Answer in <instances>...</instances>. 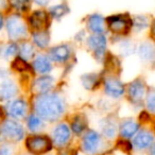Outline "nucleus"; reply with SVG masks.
<instances>
[{
  "label": "nucleus",
  "instance_id": "28",
  "mask_svg": "<svg viewBox=\"0 0 155 155\" xmlns=\"http://www.w3.org/2000/svg\"><path fill=\"white\" fill-rule=\"evenodd\" d=\"M10 3L17 13H26L31 7V0H10Z\"/></svg>",
  "mask_w": 155,
  "mask_h": 155
},
{
  "label": "nucleus",
  "instance_id": "13",
  "mask_svg": "<svg viewBox=\"0 0 155 155\" xmlns=\"http://www.w3.org/2000/svg\"><path fill=\"white\" fill-rule=\"evenodd\" d=\"M54 78L50 75H41L32 83V93L35 96L44 95L50 91L54 85Z\"/></svg>",
  "mask_w": 155,
  "mask_h": 155
},
{
  "label": "nucleus",
  "instance_id": "29",
  "mask_svg": "<svg viewBox=\"0 0 155 155\" xmlns=\"http://www.w3.org/2000/svg\"><path fill=\"white\" fill-rule=\"evenodd\" d=\"M18 53V46L16 45L15 43H10L8 45H5V47L1 49L0 51V54L3 58L5 60H9L11 58H14L16 56Z\"/></svg>",
  "mask_w": 155,
  "mask_h": 155
},
{
  "label": "nucleus",
  "instance_id": "36",
  "mask_svg": "<svg viewBox=\"0 0 155 155\" xmlns=\"http://www.w3.org/2000/svg\"><path fill=\"white\" fill-rule=\"evenodd\" d=\"M33 3H35V5H39V7H45V5H47L48 3H49L50 0H31Z\"/></svg>",
  "mask_w": 155,
  "mask_h": 155
},
{
  "label": "nucleus",
  "instance_id": "34",
  "mask_svg": "<svg viewBox=\"0 0 155 155\" xmlns=\"http://www.w3.org/2000/svg\"><path fill=\"white\" fill-rule=\"evenodd\" d=\"M58 155H77V152L75 150L73 149H70V148H61L60 150L58 151Z\"/></svg>",
  "mask_w": 155,
  "mask_h": 155
},
{
  "label": "nucleus",
  "instance_id": "4",
  "mask_svg": "<svg viewBox=\"0 0 155 155\" xmlns=\"http://www.w3.org/2000/svg\"><path fill=\"white\" fill-rule=\"evenodd\" d=\"M26 147L33 155H41L50 152L52 140L46 135H32L26 139Z\"/></svg>",
  "mask_w": 155,
  "mask_h": 155
},
{
  "label": "nucleus",
  "instance_id": "15",
  "mask_svg": "<svg viewBox=\"0 0 155 155\" xmlns=\"http://www.w3.org/2000/svg\"><path fill=\"white\" fill-rule=\"evenodd\" d=\"M32 68L36 73L46 75L52 70L51 60L49 58V56L45 55V54H38L33 58Z\"/></svg>",
  "mask_w": 155,
  "mask_h": 155
},
{
  "label": "nucleus",
  "instance_id": "24",
  "mask_svg": "<svg viewBox=\"0 0 155 155\" xmlns=\"http://www.w3.org/2000/svg\"><path fill=\"white\" fill-rule=\"evenodd\" d=\"M18 53H19L20 58L26 60L27 62L32 60L35 53L34 44H31V43H29V41H22V43L18 46Z\"/></svg>",
  "mask_w": 155,
  "mask_h": 155
},
{
  "label": "nucleus",
  "instance_id": "7",
  "mask_svg": "<svg viewBox=\"0 0 155 155\" xmlns=\"http://www.w3.org/2000/svg\"><path fill=\"white\" fill-rule=\"evenodd\" d=\"M28 24L34 31H46L50 24V15L44 10L34 11L28 18Z\"/></svg>",
  "mask_w": 155,
  "mask_h": 155
},
{
  "label": "nucleus",
  "instance_id": "6",
  "mask_svg": "<svg viewBox=\"0 0 155 155\" xmlns=\"http://www.w3.org/2000/svg\"><path fill=\"white\" fill-rule=\"evenodd\" d=\"M102 144V138L98 132L88 130L82 137V149L87 154H96L100 150Z\"/></svg>",
  "mask_w": 155,
  "mask_h": 155
},
{
  "label": "nucleus",
  "instance_id": "23",
  "mask_svg": "<svg viewBox=\"0 0 155 155\" xmlns=\"http://www.w3.org/2000/svg\"><path fill=\"white\" fill-rule=\"evenodd\" d=\"M81 80H82L83 86L86 89L91 91V89H95L99 86L101 78L98 73H86V74L82 75Z\"/></svg>",
  "mask_w": 155,
  "mask_h": 155
},
{
  "label": "nucleus",
  "instance_id": "37",
  "mask_svg": "<svg viewBox=\"0 0 155 155\" xmlns=\"http://www.w3.org/2000/svg\"><path fill=\"white\" fill-rule=\"evenodd\" d=\"M8 75H9V73H8L7 70H5V68H0V80H7Z\"/></svg>",
  "mask_w": 155,
  "mask_h": 155
},
{
  "label": "nucleus",
  "instance_id": "2",
  "mask_svg": "<svg viewBox=\"0 0 155 155\" xmlns=\"http://www.w3.org/2000/svg\"><path fill=\"white\" fill-rule=\"evenodd\" d=\"M8 36L11 41H24L28 36V25L18 14H13L8 17L5 21Z\"/></svg>",
  "mask_w": 155,
  "mask_h": 155
},
{
  "label": "nucleus",
  "instance_id": "22",
  "mask_svg": "<svg viewBox=\"0 0 155 155\" xmlns=\"http://www.w3.org/2000/svg\"><path fill=\"white\" fill-rule=\"evenodd\" d=\"M101 125V130H102V134H103L104 137H106L107 139H113L115 138L117 134V123L115 122L113 119L107 118V119H103V120L100 122Z\"/></svg>",
  "mask_w": 155,
  "mask_h": 155
},
{
  "label": "nucleus",
  "instance_id": "39",
  "mask_svg": "<svg viewBox=\"0 0 155 155\" xmlns=\"http://www.w3.org/2000/svg\"><path fill=\"white\" fill-rule=\"evenodd\" d=\"M3 118H5V114H3L2 108H0V123L3 122Z\"/></svg>",
  "mask_w": 155,
  "mask_h": 155
},
{
  "label": "nucleus",
  "instance_id": "38",
  "mask_svg": "<svg viewBox=\"0 0 155 155\" xmlns=\"http://www.w3.org/2000/svg\"><path fill=\"white\" fill-rule=\"evenodd\" d=\"M151 35L152 37L155 39V19L152 21V25H151Z\"/></svg>",
  "mask_w": 155,
  "mask_h": 155
},
{
  "label": "nucleus",
  "instance_id": "17",
  "mask_svg": "<svg viewBox=\"0 0 155 155\" xmlns=\"http://www.w3.org/2000/svg\"><path fill=\"white\" fill-rule=\"evenodd\" d=\"M18 91L17 85L10 79L0 82V101H9L13 99Z\"/></svg>",
  "mask_w": 155,
  "mask_h": 155
},
{
  "label": "nucleus",
  "instance_id": "21",
  "mask_svg": "<svg viewBox=\"0 0 155 155\" xmlns=\"http://www.w3.org/2000/svg\"><path fill=\"white\" fill-rule=\"evenodd\" d=\"M32 41L34 46L39 49H46L50 44V34L46 31H34L32 32Z\"/></svg>",
  "mask_w": 155,
  "mask_h": 155
},
{
  "label": "nucleus",
  "instance_id": "11",
  "mask_svg": "<svg viewBox=\"0 0 155 155\" xmlns=\"http://www.w3.org/2000/svg\"><path fill=\"white\" fill-rule=\"evenodd\" d=\"M71 137V129L66 123H58L52 132L53 143L58 148L65 147Z\"/></svg>",
  "mask_w": 155,
  "mask_h": 155
},
{
  "label": "nucleus",
  "instance_id": "18",
  "mask_svg": "<svg viewBox=\"0 0 155 155\" xmlns=\"http://www.w3.org/2000/svg\"><path fill=\"white\" fill-rule=\"evenodd\" d=\"M154 137L149 131H141L134 137V147L138 150H144L152 146Z\"/></svg>",
  "mask_w": 155,
  "mask_h": 155
},
{
  "label": "nucleus",
  "instance_id": "5",
  "mask_svg": "<svg viewBox=\"0 0 155 155\" xmlns=\"http://www.w3.org/2000/svg\"><path fill=\"white\" fill-rule=\"evenodd\" d=\"M0 133L2 139L10 141H20L25 137V129L18 121L16 120H5L0 127Z\"/></svg>",
  "mask_w": 155,
  "mask_h": 155
},
{
  "label": "nucleus",
  "instance_id": "10",
  "mask_svg": "<svg viewBox=\"0 0 155 155\" xmlns=\"http://www.w3.org/2000/svg\"><path fill=\"white\" fill-rule=\"evenodd\" d=\"M71 53H72V49H71L70 45L62 44V45L52 47L48 52V56L52 62L64 64V63H67L69 61Z\"/></svg>",
  "mask_w": 155,
  "mask_h": 155
},
{
  "label": "nucleus",
  "instance_id": "3",
  "mask_svg": "<svg viewBox=\"0 0 155 155\" xmlns=\"http://www.w3.org/2000/svg\"><path fill=\"white\" fill-rule=\"evenodd\" d=\"M106 26L113 34L127 35L133 27V21L127 14H118L106 18Z\"/></svg>",
  "mask_w": 155,
  "mask_h": 155
},
{
  "label": "nucleus",
  "instance_id": "16",
  "mask_svg": "<svg viewBox=\"0 0 155 155\" xmlns=\"http://www.w3.org/2000/svg\"><path fill=\"white\" fill-rule=\"evenodd\" d=\"M86 27L94 34H103L105 32L106 20L99 14H93L87 18Z\"/></svg>",
  "mask_w": 155,
  "mask_h": 155
},
{
  "label": "nucleus",
  "instance_id": "25",
  "mask_svg": "<svg viewBox=\"0 0 155 155\" xmlns=\"http://www.w3.org/2000/svg\"><path fill=\"white\" fill-rule=\"evenodd\" d=\"M49 15L54 19H61L65 15L69 13V8L65 3H60V5H53L49 9Z\"/></svg>",
  "mask_w": 155,
  "mask_h": 155
},
{
  "label": "nucleus",
  "instance_id": "31",
  "mask_svg": "<svg viewBox=\"0 0 155 155\" xmlns=\"http://www.w3.org/2000/svg\"><path fill=\"white\" fill-rule=\"evenodd\" d=\"M133 27L136 31H141L148 27V19L144 16H136L133 20Z\"/></svg>",
  "mask_w": 155,
  "mask_h": 155
},
{
  "label": "nucleus",
  "instance_id": "9",
  "mask_svg": "<svg viewBox=\"0 0 155 155\" xmlns=\"http://www.w3.org/2000/svg\"><path fill=\"white\" fill-rule=\"evenodd\" d=\"M87 47L89 48L91 52L94 53V55L97 58H103L104 53H105L106 49V37L104 36V34H94L87 38Z\"/></svg>",
  "mask_w": 155,
  "mask_h": 155
},
{
  "label": "nucleus",
  "instance_id": "27",
  "mask_svg": "<svg viewBox=\"0 0 155 155\" xmlns=\"http://www.w3.org/2000/svg\"><path fill=\"white\" fill-rule=\"evenodd\" d=\"M43 119L36 114H31L30 116L27 118V127L30 131L36 132L43 127Z\"/></svg>",
  "mask_w": 155,
  "mask_h": 155
},
{
  "label": "nucleus",
  "instance_id": "40",
  "mask_svg": "<svg viewBox=\"0 0 155 155\" xmlns=\"http://www.w3.org/2000/svg\"><path fill=\"white\" fill-rule=\"evenodd\" d=\"M3 25H5V20H3L2 15H1V14H0V31H1V29H2Z\"/></svg>",
  "mask_w": 155,
  "mask_h": 155
},
{
  "label": "nucleus",
  "instance_id": "26",
  "mask_svg": "<svg viewBox=\"0 0 155 155\" xmlns=\"http://www.w3.org/2000/svg\"><path fill=\"white\" fill-rule=\"evenodd\" d=\"M87 122L83 116H75L71 121V131L77 135H80L86 130Z\"/></svg>",
  "mask_w": 155,
  "mask_h": 155
},
{
  "label": "nucleus",
  "instance_id": "41",
  "mask_svg": "<svg viewBox=\"0 0 155 155\" xmlns=\"http://www.w3.org/2000/svg\"><path fill=\"white\" fill-rule=\"evenodd\" d=\"M151 155H155V144L153 146L152 150H151Z\"/></svg>",
  "mask_w": 155,
  "mask_h": 155
},
{
  "label": "nucleus",
  "instance_id": "30",
  "mask_svg": "<svg viewBox=\"0 0 155 155\" xmlns=\"http://www.w3.org/2000/svg\"><path fill=\"white\" fill-rule=\"evenodd\" d=\"M147 110L152 114H155V88H151L146 96Z\"/></svg>",
  "mask_w": 155,
  "mask_h": 155
},
{
  "label": "nucleus",
  "instance_id": "1",
  "mask_svg": "<svg viewBox=\"0 0 155 155\" xmlns=\"http://www.w3.org/2000/svg\"><path fill=\"white\" fill-rule=\"evenodd\" d=\"M33 108L37 116L46 121H56L65 113V101L58 94L47 93L36 96L33 101Z\"/></svg>",
  "mask_w": 155,
  "mask_h": 155
},
{
  "label": "nucleus",
  "instance_id": "32",
  "mask_svg": "<svg viewBox=\"0 0 155 155\" xmlns=\"http://www.w3.org/2000/svg\"><path fill=\"white\" fill-rule=\"evenodd\" d=\"M134 49H135L134 45L129 41H122L121 45H120V51L123 55H130V54H132L134 51Z\"/></svg>",
  "mask_w": 155,
  "mask_h": 155
},
{
  "label": "nucleus",
  "instance_id": "19",
  "mask_svg": "<svg viewBox=\"0 0 155 155\" xmlns=\"http://www.w3.org/2000/svg\"><path fill=\"white\" fill-rule=\"evenodd\" d=\"M138 55L143 62H155V45L150 41L142 43L138 48Z\"/></svg>",
  "mask_w": 155,
  "mask_h": 155
},
{
  "label": "nucleus",
  "instance_id": "14",
  "mask_svg": "<svg viewBox=\"0 0 155 155\" xmlns=\"http://www.w3.org/2000/svg\"><path fill=\"white\" fill-rule=\"evenodd\" d=\"M28 112V104L24 99H15L8 105L7 113L15 120L24 118Z\"/></svg>",
  "mask_w": 155,
  "mask_h": 155
},
{
  "label": "nucleus",
  "instance_id": "35",
  "mask_svg": "<svg viewBox=\"0 0 155 155\" xmlns=\"http://www.w3.org/2000/svg\"><path fill=\"white\" fill-rule=\"evenodd\" d=\"M10 7H11L10 0H0V14L9 11Z\"/></svg>",
  "mask_w": 155,
  "mask_h": 155
},
{
  "label": "nucleus",
  "instance_id": "12",
  "mask_svg": "<svg viewBox=\"0 0 155 155\" xmlns=\"http://www.w3.org/2000/svg\"><path fill=\"white\" fill-rule=\"evenodd\" d=\"M104 91L110 98H120L124 94L125 88L123 83L119 80L118 78L108 77L104 81Z\"/></svg>",
  "mask_w": 155,
  "mask_h": 155
},
{
  "label": "nucleus",
  "instance_id": "20",
  "mask_svg": "<svg viewBox=\"0 0 155 155\" xmlns=\"http://www.w3.org/2000/svg\"><path fill=\"white\" fill-rule=\"evenodd\" d=\"M139 130V124L137 122L133 120H124L120 124L119 127V132H120V135L124 139H129V138L133 137L136 133Z\"/></svg>",
  "mask_w": 155,
  "mask_h": 155
},
{
  "label": "nucleus",
  "instance_id": "33",
  "mask_svg": "<svg viewBox=\"0 0 155 155\" xmlns=\"http://www.w3.org/2000/svg\"><path fill=\"white\" fill-rule=\"evenodd\" d=\"M0 155H14V150L11 147V144H0Z\"/></svg>",
  "mask_w": 155,
  "mask_h": 155
},
{
  "label": "nucleus",
  "instance_id": "8",
  "mask_svg": "<svg viewBox=\"0 0 155 155\" xmlns=\"http://www.w3.org/2000/svg\"><path fill=\"white\" fill-rule=\"evenodd\" d=\"M127 98L133 104H139L146 96V84L141 79H136L129 84L127 89Z\"/></svg>",
  "mask_w": 155,
  "mask_h": 155
}]
</instances>
